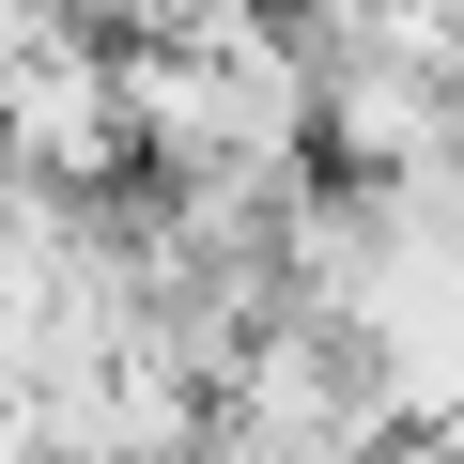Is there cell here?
Wrapping results in <instances>:
<instances>
[{
	"label": "cell",
	"instance_id": "obj_1",
	"mask_svg": "<svg viewBox=\"0 0 464 464\" xmlns=\"http://www.w3.org/2000/svg\"><path fill=\"white\" fill-rule=\"evenodd\" d=\"M0 170H16V186H63V201L140 186L124 47H93V32H16V78H0Z\"/></svg>",
	"mask_w": 464,
	"mask_h": 464
},
{
	"label": "cell",
	"instance_id": "obj_2",
	"mask_svg": "<svg viewBox=\"0 0 464 464\" xmlns=\"http://www.w3.org/2000/svg\"><path fill=\"white\" fill-rule=\"evenodd\" d=\"M16 32H109V16H140V0H0Z\"/></svg>",
	"mask_w": 464,
	"mask_h": 464
},
{
	"label": "cell",
	"instance_id": "obj_3",
	"mask_svg": "<svg viewBox=\"0 0 464 464\" xmlns=\"http://www.w3.org/2000/svg\"><path fill=\"white\" fill-rule=\"evenodd\" d=\"M0 78H16V16H0Z\"/></svg>",
	"mask_w": 464,
	"mask_h": 464
}]
</instances>
